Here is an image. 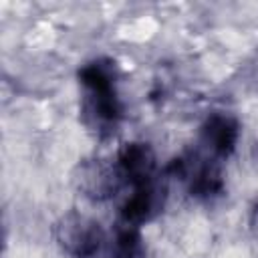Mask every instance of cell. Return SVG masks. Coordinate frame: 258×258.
<instances>
[{
  "instance_id": "cell-8",
  "label": "cell",
  "mask_w": 258,
  "mask_h": 258,
  "mask_svg": "<svg viewBox=\"0 0 258 258\" xmlns=\"http://www.w3.org/2000/svg\"><path fill=\"white\" fill-rule=\"evenodd\" d=\"M103 258H147V244L141 228L119 222L105 242Z\"/></svg>"
},
{
  "instance_id": "cell-4",
  "label": "cell",
  "mask_w": 258,
  "mask_h": 258,
  "mask_svg": "<svg viewBox=\"0 0 258 258\" xmlns=\"http://www.w3.org/2000/svg\"><path fill=\"white\" fill-rule=\"evenodd\" d=\"M167 202V185L159 177L133 187V191L123 200L119 208V222L127 226L141 228L153 222L165 208Z\"/></svg>"
},
{
  "instance_id": "cell-7",
  "label": "cell",
  "mask_w": 258,
  "mask_h": 258,
  "mask_svg": "<svg viewBox=\"0 0 258 258\" xmlns=\"http://www.w3.org/2000/svg\"><path fill=\"white\" fill-rule=\"evenodd\" d=\"M115 165L125 183L137 187L157 175V155L147 141H127L121 145L115 157Z\"/></svg>"
},
{
  "instance_id": "cell-1",
  "label": "cell",
  "mask_w": 258,
  "mask_h": 258,
  "mask_svg": "<svg viewBox=\"0 0 258 258\" xmlns=\"http://www.w3.org/2000/svg\"><path fill=\"white\" fill-rule=\"evenodd\" d=\"M165 173L185 183L187 196L200 204H212L226 194V175L218 159L202 153H181L173 157Z\"/></svg>"
},
{
  "instance_id": "cell-9",
  "label": "cell",
  "mask_w": 258,
  "mask_h": 258,
  "mask_svg": "<svg viewBox=\"0 0 258 258\" xmlns=\"http://www.w3.org/2000/svg\"><path fill=\"white\" fill-rule=\"evenodd\" d=\"M254 226H258V206L254 208Z\"/></svg>"
},
{
  "instance_id": "cell-3",
  "label": "cell",
  "mask_w": 258,
  "mask_h": 258,
  "mask_svg": "<svg viewBox=\"0 0 258 258\" xmlns=\"http://www.w3.org/2000/svg\"><path fill=\"white\" fill-rule=\"evenodd\" d=\"M125 119V107L119 95V87L83 89L81 121L89 133L99 139L113 137Z\"/></svg>"
},
{
  "instance_id": "cell-6",
  "label": "cell",
  "mask_w": 258,
  "mask_h": 258,
  "mask_svg": "<svg viewBox=\"0 0 258 258\" xmlns=\"http://www.w3.org/2000/svg\"><path fill=\"white\" fill-rule=\"evenodd\" d=\"M75 183L91 202H107L125 185L115 161L109 163L105 159H85L79 163Z\"/></svg>"
},
{
  "instance_id": "cell-5",
  "label": "cell",
  "mask_w": 258,
  "mask_h": 258,
  "mask_svg": "<svg viewBox=\"0 0 258 258\" xmlns=\"http://www.w3.org/2000/svg\"><path fill=\"white\" fill-rule=\"evenodd\" d=\"M240 137L242 125L238 117L226 111L210 113L200 127V143L206 149V155L218 161H226L236 153Z\"/></svg>"
},
{
  "instance_id": "cell-2",
  "label": "cell",
  "mask_w": 258,
  "mask_h": 258,
  "mask_svg": "<svg viewBox=\"0 0 258 258\" xmlns=\"http://www.w3.org/2000/svg\"><path fill=\"white\" fill-rule=\"evenodd\" d=\"M52 238L58 250L69 258H99L107 242L103 226L77 210L58 216L52 226Z\"/></svg>"
}]
</instances>
